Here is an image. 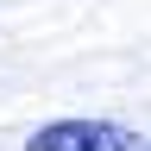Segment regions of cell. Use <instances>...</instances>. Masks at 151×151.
<instances>
[{
	"instance_id": "obj_1",
	"label": "cell",
	"mask_w": 151,
	"mask_h": 151,
	"mask_svg": "<svg viewBox=\"0 0 151 151\" xmlns=\"http://www.w3.org/2000/svg\"><path fill=\"white\" fill-rule=\"evenodd\" d=\"M25 151H151L145 132H132L120 120H50L38 126Z\"/></svg>"
}]
</instances>
